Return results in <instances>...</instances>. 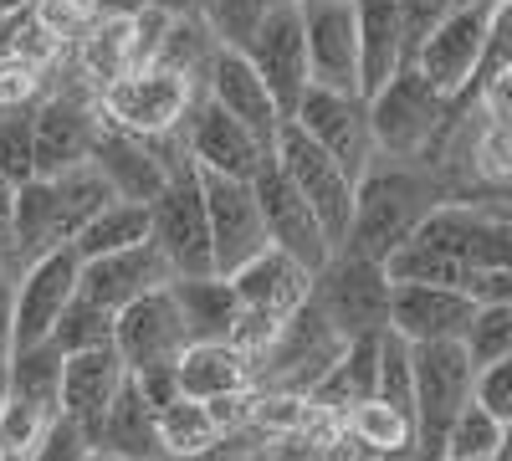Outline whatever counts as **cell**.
<instances>
[{"mask_svg":"<svg viewBox=\"0 0 512 461\" xmlns=\"http://www.w3.org/2000/svg\"><path fill=\"white\" fill-rule=\"evenodd\" d=\"M441 200H456V190L441 170H431L420 159H395V164L374 159L364 180L354 185V221H349V236L338 251L390 262Z\"/></svg>","mask_w":512,"mask_h":461,"instance_id":"1","label":"cell"},{"mask_svg":"<svg viewBox=\"0 0 512 461\" xmlns=\"http://www.w3.org/2000/svg\"><path fill=\"white\" fill-rule=\"evenodd\" d=\"M231 287H236V298H241V318H236L231 344L246 349L251 364H256V359L277 344L282 323L308 303L313 272H308L303 262H292L287 251L267 246L262 257H251L241 272H231Z\"/></svg>","mask_w":512,"mask_h":461,"instance_id":"2","label":"cell"},{"mask_svg":"<svg viewBox=\"0 0 512 461\" xmlns=\"http://www.w3.org/2000/svg\"><path fill=\"white\" fill-rule=\"evenodd\" d=\"M446 123L451 98L415 62H405L379 93H369V129L384 159H425L446 134Z\"/></svg>","mask_w":512,"mask_h":461,"instance_id":"3","label":"cell"},{"mask_svg":"<svg viewBox=\"0 0 512 461\" xmlns=\"http://www.w3.org/2000/svg\"><path fill=\"white\" fill-rule=\"evenodd\" d=\"M415 359V461H446V431L477 390V364L461 339L410 344Z\"/></svg>","mask_w":512,"mask_h":461,"instance_id":"4","label":"cell"},{"mask_svg":"<svg viewBox=\"0 0 512 461\" xmlns=\"http://www.w3.org/2000/svg\"><path fill=\"white\" fill-rule=\"evenodd\" d=\"M205 88L169 67H128L123 77L103 82L98 88V113L103 123L139 139H159V134H180L185 118L195 108Z\"/></svg>","mask_w":512,"mask_h":461,"instance_id":"5","label":"cell"},{"mask_svg":"<svg viewBox=\"0 0 512 461\" xmlns=\"http://www.w3.org/2000/svg\"><path fill=\"white\" fill-rule=\"evenodd\" d=\"M149 236L154 246L169 257L175 277H200L216 272V257H210V221H205V195H200V170L190 149H180L169 159L164 190L149 200Z\"/></svg>","mask_w":512,"mask_h":461,"instance_id":"6","label":"cell"},{"mask_svg":"<svg viewBox=\"0 0 512 461\" xmlns=\"http://www.w3.org/2000/svg\"><path fill=\"white\" fill-rule=\"evenodd\" d=\"M313 303L323 308V318L344 333V339L384 333L390 328V272L374 257L333 251L328 267L313 277Z\"/></svg>","mask_w":512,"mask_h":461,"instance_id":"7","label":"cell"},{"mask_svg":"<svg viewBox=\"0 0 512 461\" xmlns=\"http://www.w3.org/2000/svg\"><path fill=\"white\" fill-rule=\"evenodd\" d=\"M344 344H349V339L323 318V308L313 303V292H308V303L282 323L277 344L256 359V390L308 395L323 374H328V364L344 354Z\"/></svg>","mask_w":512,"mask_h":461,"instance_id":"8","label":"cell"},{"mask_svg":"<svg viewBox=\"0 0 512 461\" xmlns=\"http://www.w3.org/2000/svg\"><path fill=\"white\" fill-rule=\"evenodd\" d=\"M272 159L287 170V180L297 185V195L313 205V216L323 221V231H328V241L338 251V246H344V236H349V221H354V180L344 175V164H338L323 144H313L292 118L277 129Z\"/></svg>","mask_w":512,"mask_h":461,"instance_id":"9","label":"cell"},{"mask_svg":"<svg viewBox=\"0 0 512 461\" xmlns=\"http://www.w3.org/2000/svg\"><path fill=\"white\" fill-rule=\"evenodd\" d=\"M246 62L267 82V93L277 98L282 118H292L297 103H303V93L313 88L308 36H303V0H277V6L262 16L256 36L246 41Z\"/></svg>","mask_w":512,"mask_h":461,"instance_id":"10","label":"cell"},{"mask_svg":"<svg viewBox=\"0 0 512 461\" xmlns=\"http://www.w3.org/2000/svg\"><path fill=\"white\" fill-rule=\"evenodd\" d=\"M31 129H36V175H62L72 164L93 154V139L103 129L98 93L67 82V88H47L31 108Z\"/></svg>","mask_w":512,"mask_h":461,"instance_id":"11","label":"cell"},{"mask_svg":"<svg viewBox=\"0 0 512 461\" xmlns=\"http://www.w3.org/2000/svg\"><path fill=\"white\" fill-rule=\"evenodd\" d=\"M200 195H205V221H210V257H216L221 277L241 272L251 257H262V251L272 246L251 180L200 170Z\"/></svg>","mask_w":512,"mask_h":461,"instance_id":"12","label":"cell"},{"mask_svg":"<svg viewBox=\"0 0 512 461\" xmlns=\"http://www.w3.org/2000/svg\"><path fill=\"white\" fill-rule=\"evenodd\" d=\"M292 123L303 129L313 144H323L338 164H344V175L359 185L364 170L374 164V129H369V98L364 93H338V88H313L303 93L297 103Z\"/></svg>","mask_w":512,"mask_h":461,"instance_id":"13","label":"cell"},{"mask_svg":"<svg viewBox=\"0 0 512 461\" xmlns=\"http://www.w3.org/2000/svg\"><path fill=\"white\" fill-rule=\"evenodd\" d=\"M487 31H492V6H451L410 57L451 98V108L466 98V88H472V77L487 57Z\"/></svg>","mask_w":512,"mask_h":461,"instance_id":"14","label":"cell"},{"mask_svg":"<svg viewBox=\"0 0 512 461\" xmlns=\"http://www.w3.org/2000/svg\"><path fill=\"white\" fill-rule=\"evenodd\" d=\"M251 190H256V205H262V221H267L272 246L287 251L292 262H303L318 277L328 267V257H333V241H328L323 221L313 216V205L297 195V185L287 180V170L277 159H267L262 170L251 175Z\"/></svg>","mask_w":512,"mask_h":461,"instance_id":"15","label":"cell"},{"mask_svg":"<svg viewBox=\"0 0 512 461\" xmlns=\"http://www.w3.org/2000/svg\"><path fill=\"white\" fill-rule=\"evenodd\" d=\"M185 149V129L180 134H159V139H139V134H123L113 123H103L98 139H93V164L98 175L113 185L118 200H154L164 190V175H169V159Z\"/></svg>","mask_w":512,"mask_h":461,"instance_id":"16","label":"cell"},{"mask_svg":"<svg viewBox=\"0 0 512 461\" xmlns=\"http://www.w3.org/2000/svg\"><path fill=\"white\" fill-rule=\"evenodd\" d=\"M113 349L123 354L128 369L175 364L190 349V333H185V318H180V303L169 292V282L113 313Z\"/></svg>","mask_w":512,"mask_h":461,"instance_id":"17","label":"cell"},{"mask_svg":"<svg viewBox=\"0 0 512 461\" xmlns=\"http://www.w3.org/2000/svg\"><path fill=\"white\" fill-rule=\"evenodd\" d=\"M77 282H82V257L72 246L41 251L16 272V344L52 339V323L77 298Z\"/></svg>","mask_w":512,"mask_h":461,"instance_id":"18","label":"cell"},{"mask_svg":"<svg viewBox=\"0 0 512 461\" xmlns=\"http://www.w3.org/2000/svg\"><path fill=\"white\" fill-rule=\"evenodd\" d=\"M185 149L195 159V170L231 175V180H251L272 159V149L256 139L241 118H231L216 98H205V93L195 98V108L185 118Z\"/></svg>","mask_w":512,"mask_h":461,"instance_id":"19","label":"cell"},{"mask_svg":"<svg viewBox=\"0 0 512 461\" xmlns=\"http://www.w3.org/2000/svg\"><path fill=\"white\" fill-rule=\"evenodd\" d=\"M477 298L441 282H390V328L405 344H441L466 339Z\"/></svg>","mask_w":512,"mask_h":461,"instance_id":"20","label":"cell"},{"mask_svg":"<svg viewBox=\"0 0 512 461\" xmlns=\"http://www.w3.org/2000/svg\"><path fill=\"white\" fill-rule=\"evenodd\" d=\"M308 72L318 88L359 93V21L354 0H303Z\"/></svg>","mask_w":512,"mask_h":461,"instance_id":"21","label":"cell"},{"mask_svg":"<svg viewBox=\"0 0 512 461\" xmlns=\"http://www.w3.org/2000/svg\"><path fill=\"white\" fill-rule=\"evenodd\" d=\"M200 88H205V98H216L231 118H241L267 149L277 144V129H282L287 118H282L277 98L267 93V82L256 77V67L246 62L241 47H216V57H210Z\"/></svg>","mask_w":512,"mask_h":461,"instance_id":"22","label":"cell"},{"mask_svg":"<svg viewBox=\"0 0 512 461\" xmlns=\"http://www.w3.org/2000/svg\"><path fill=\"white\" fill-rule=\"evenodd\" d=\"M169 277H175V267H169V257L149 236V241H134L123 251H108V257H88L82 262L77 292L93 298V303H103L108 313H118L123 303H134V298H144V292L164 287Z\"/></svg>","mask_w":512,"mask_h":461,"instance_id":"23","label":"cell"},{"mask_svg":"<svg viewBox=\"0 0 512 461\" xmlns=\"http://www.w3.org/2000/svg\"><path fill=\"white\" fill-rule=\"evenodd\" d=\"M123 380H128V364L113 344L67 354L62 359V415L72 426H82V436H93V426L103 421V410L113 405Z\"/></svg>","mask_w":512,"mask_h":461,"instance_id":"24","label":"cell"},{"mask_svg":"<svg viewBox=\"0 0 512 461\" xmlns=\"http://www.w3.org/2000/svg\"><path fill=\"white\" fill-rule=\"evenodd\" d=\"M88 446L128 456V461H159L164 456V426H159V405L139 390V380L128 374L113 405L103 410V421L93 426Z\"/></svg>","mask_w":512,"mask_h":461,"instance_id":"25","label":"cell"},{"mask_svg":"<svg viewBox=\"0 0 512 461\" xmlns=\"http://www.w3.org/2000/svg\"><path fill=\"white\" fill-rule=\"evenodd\" d=\"M354 21H359V93L369 98L410 62L400 0H354Z\"/></svg>","mask_w":512,"mask_h":461,"instance_id":"26","label":"cell"},{"mask_svg":"<svg viewBox=\"0 0 512 461\" xmlns=\"http://www.w3.org/2000/svg\"><path fill=\"white\" fill-rule=\"evenodd\" d=\"M169 292H175V303H180L190 344H216V339H231V333H236L241 298H236L231 277H221V272L169 277Z\"/></svg>","mask_w":512,"mask_h":461,"instance_id":"27","label":"cell"},{"mask_svg":"<svg viewBox=\"0 0 512 461\" xmlns=\"http://www.w3.org/2000/svg\"><path fill=\"white\" fill-rule=\"evenodd\" d=\"M246 390H256V364L231 339L190 344L180 354V395H190V400H226V395H246Z\"/></svg>","mask_w":512,"mask_h":461,"instance_id":"28","label":"cell"},{"mask_svg":"<svg viewBox=\"0 0 512 461\" xmlns=\"http://www.w3.org/2000/svg\"><path fill=\"white\" fill-rule=\"evenodd\" d=\"M374 390H379V333H364V339L344 344V354L328 364V374L308 390V400L333 415H349L354 405L374 400Z\"/></svg>","mask_w":512,"mask_h":461,"instance_id":"29","label":"cell"},{"mask_svg":"<svg viewBox=\"0 0 512 461\" xmlns=\"http://www.w3.org/2000/svg\"><path fill=\"white\" fill-rule=\"evenodd\" d=\"M47 180H52V241L72 246L77 231L113 200V185L98 175L93 159H82V164H72L62 175H47Z\"/></svg>","mask_w":512,"mask_h":461,"instance_id":"30","label":"cell"},{"mask_svg":"<svg viewBox=\"0 0 512 461\" xmlns=\"http://www.w3.org/2000/svg\"><path fill=\"white\" fill-rule=\"evenodd\" d=\"M62 349L52 339L41 344H16L11 354V400L41 410V415H62Z\"/></svg>","mask_w":512,"mask_h":461,"instance_id":"31","label":"cell"},{"mask_svg":"<svg viewBox=\"0 0 512 461\" xmlns=\"http://www.w3.org/2000/svg\"><path fill=\"white\" fill-rule=\"evenodd\" d=\"M149 205L144 200H108L103 211L77 231V241H72V251L82 262L88 257H108V251H123V246H134V241H149Z\"/></svg>","mask_w":512,"mask_h":461,"instance_id":"32","label":"cell"},{"mask_svg":"<svg viewBox=\"0 0 512 461\" xmlns=\"http://www.w3.org/2000/svg\"><path fill=\"white\" fill-rule=\"evenodd\" d=\"M344 431H349V441H354L359 451H369L374 461L400 456V451H415V421H410L405 410L384 405L379 395L364 400V405H354V410L344 415Z\"/></svg>","mask_w":512,"mask_h":461,"instance_id":"33","label":"cell"},{"mask_svg":"<svg viewBox=\"0 0 512 461\" xmlns=\"http://www.w3.org/2000/svg\"><path fill=\"white\" fill-rule=\"evenodd\" d=\"M216 31H210L205 16H169V31H164V47H159V62L154 67H169L190 82H205V67L216 57Z\"/></svg>","mask_w":512,"mask_h":461,"instance_id":"34","label":"cell"},{"mask_svg":"<svg viewBox=\"0 0 512 461\" xmlns=\"http://www.w3.org/2000/svg\"><path fill=\"white\" fill-rule=\"evenodd\" d=\"M159 426H164V451H210L226 441V426L216 421V410L190 395L169 400L159 410Z\"/></svg>","mask_w":512,"mask_h":461,"instance_id":"35","label":"cell"},{"mask_svg":"<svg viewBox=\"0 0 512 461\" xmlns=\"http://www.w3.org/2000/svg\"><path fill=\"white\" fill-rule=\"evenodd\" d=\"M502 436H507V426L497 415L477 400H466L446 431V461H492L502 451Z\"/></svg>","mask_w":512,"mask_h":461,"instance_id":"36","label":"cell"},{"mask_svg":"<svg viewBox=\"0 0 512 461\" xmlns=\"http://www.w3.org/2000/svg\"><path fill=\"white\" fill-rule=\"evenodd\" d=\"M52 344H57L62 354L113 344V313H108L103 303H93V298H82V292H77V298L62 308V318L52 323Z\"/></svg>","mask_w":512,"mask_h":461,"instance_id":"37","label":"cell"},{"mask_svg":"<svg viewBox=\"0 0 512 461\" xmlns=\"http://www.w3.org/2000/svg\"><path fill=\"white\" fill-rule=\"evenodd\" d=\"M57 421L41 415V410H31V405H21V400H6V410H0V461H36L41 441H47V431Z\"/></svg>","mask_w":512,"mask_h":461,"instance_id":"38","label":"cell"},{"mask_svg":"<svg viewBox=\"0 0 512 461\" xmlns=\"http://www.w3.org/2000/svg\"><path fill=\"white\" fill-rule=\"evenodd\" d=\"M0 175L11 185H26L36 175V129H31V108L0 113Z\"/></svg>","mask_w":512,"mask_h":461,"instance_id":"39","label":"cell"},{"mask_svg":"<svg viewBox=\"0 0 512 461\" xmlns=\"http://www.w3.org/2000/svg\"><path fill=\"white\" fill-rule=\"evenodd\" d=\"M277 6V0H205V21L210 31H216L221 47H241L246 52V41L256 36V26H262V16Z\"/></svg>","mask_w":512,"mask_h":461,"instance_id":"40","label":"cell"},{"mask_svg":"<svg viewBox=\"0 0 512 461\" xmlns=\"http://www.w3.org/2000/svg\"><path fill=\"white\" fill-rule=\"evenodd\" d=\"M466 354L472 364H492L502 354H512V303H477L472 328H466Z\"/></svg>","mask_w":512,"mask_h":461,"instance_id":"41","label":"cell"},{"mask_svg":"<svg viewBox=\"0 0 512 461\" xmlns=\"http://www.w3.org/2000/svg\"><path fill=\"white\" fill-rule=\"evenodd\" d=\"M47 93V72L0 52V113H16V108H36V98Z\"/></svg>","mask_w":512,"mask_h":461,"instance_id":"42","label":"cell"},{"mask_svg":"<svg viewBox=\"0 0 512 461\" xmlns=\"http://www.w3.org/2000/svg\"><path fill=\"white\" fill-rule=\"evenodd\" d=\"M31 16L47 26L52 36H62V41H77L82 31L93 26V16H98V0H36L31 6Z\"/></svg>","mask_w":512,"mask_h":461,"instance_id":"43","label":"cell"},{"mask_svg":"<svg viewBox=\"0 0 512 461\" xmlns=\"http://www.w3.org/2000/svg\"><path fill=\"white\" fill-rule=\"evenodd\" d=\"M477 405H487L502 426H512V354L492 359V364H477V390H472Z\"/></svg>","mask_w":512,"mask_h":461,"instance_id":"44","label":"cell"},{"mask_svg":"<svg viewBox=\"0 0 512 461\" xmlns=\"http://www.w3.org/2000/svg\"><path fill=\"white\" fill-rule=\"evenodd\" d=\"M451 6H456V0H400V21H405V47H410V57H415V47L431 36V26H436Z\"/></svg>","mask_w":512,"mask_h":461,"instance_id":"45","label":"cell"},{"mask_svg":"<svg viewBox=\"0 0 512 461\" xmlns=\"http://www.w3.org/2000/svg\"><path fill=\"white\" fill-rule=\"evenodd\" d=\"M256 431H241V436H226L221 446H210V451H164L159 461H251L256 456Z\"/></svg>","mask_w":512,"mask_h":461,"instance_id":"46","label":"cell"},{"mask_svg":"<svg viewBox=\"0 0 512 461\" xmlns=\"http://www.w3.org/2000/svg\"><path fill=\"white\" fill-rule=\"evenodd\" d=\"M82 451H88V436H82V426H72L67 415L47 431V441H41L36 461H82Z\"/></svg>","mask_w":512,"mask_h":461,"instance_id":"47","label":"cell"},{"mask_svg":"<svg viewBox=\"0 0 512 461\" xmlns=\"http://www.w3.org/2000/svg\"><path fill=\"white\" fill-rule=\"evenodd\" d=\"M128 374H134V380H139V390L164 410L169 400H180V359L175 364H149V369H128Z\"/></svg>","mask_w":512,"mask_h":461,"instance_id":"48","label":"cell"},{"mask_svg":"<svg viewBox=\"0 0 512 461\" xmlns=\"http://www.w3.org/2000/svg\"><path fill=\"white\" fill-rule=\"evenodd\" d=\"M466 292L477 303H512V267H472Z\"/></svg>","mask_w":512,"mask_h":461,"instance_id":"49","label":"cell"},{"mask_svg":"<svg viewBox=\"0 0 512 461\" xmlns=\"http://www.w3.org/2000/svg\"><path fill=\"white\" fill-rule=\"evenodd\" d=\"M0 349H16V277L0 272Z\"/></svg>","mask_w":512,"mask_h":461,"instance_id":"50","label":"cell"},{"mask_svg":"<svg viewBox=\"0 0 512 461\" xmlns=\"http://www.w3.org/2000/svg\"><path fill=\"white\" fill-rule=\"evenodd\" d=\"M154 0H98V16H118V21H134L139 11H149Z\"/></svg>","mask_w":512,"mask_h":461,"instance_id":"51","label":"cell"},{"mask_svg":"<svg viewBox=\"0 0 512 461\" xmlns=\"http://www.w3.org/2000/svg\"><path fill=\"white\" fill-rule=\"evenodd\" d=\"M154 11H164V16H200L205 0H154Z\"/></svg>","mask_w":512,"mask_h":461,"instance_id":"52","label":"cell"},{"mask_svg":"<svg viewBox=\"0 0 512 461\" xmlns=\"http://www.w3.org/2000/svg\"><path fill=\"white\" fill-rule=\"evenodd\" d=\"M11 354L16 349H0V410H6V400H11Z\"/></svg>","mask_w":512,"mask_h":461,"instance_id":"53","label":"cell"},{"mask_svg":"<svg viewBox=\"0 0 512 461\" xmlns=\"http://www.w3.org/2000/svg\"><path fill=\"white\" fill-rule=\"evenodd\" d=\"M82 461H128V456H113V451H98V446H88V451H82Z\"/></svg>","mask_w":512,"mask_h":461,"instance_id":"54","label":"cell"},{"mask_svg":"<svg viewBox=\"0 0 512 461\" xmlns=\"http://www.w3.org/2000/svg\"><path fill=\"white\" fill-rule=\"evenodd\" d=\"M456 6H492V11H497L502 0H456Z\"/></svg>","mask_w":512,"mask_h":461,"instance_id":"55","label":"cell"},{"mask_svg":"<svg viewBox=\"0 0 512 461\" xmlns=\"http://www.w3.org/2000/svg\"><path fill=\"white\" fill-rule=\"evenodd\" d=\"M354 461H374V456H369V451H354Z\"/></svg>","mask_w":512,"mask_h":461,"instance_id":"56","label":"cell"}]
</instances>
